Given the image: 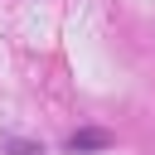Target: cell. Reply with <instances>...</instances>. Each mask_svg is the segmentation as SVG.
Masks as SVG:
<instances>
[{"mask_svg":"<svg viewBox=\"0 0 155 155\" xmlns=\"http://www.w3.org/2000/svg\"><path fill=\"white\" fill-rule=\"evenodd\" d=\"M5 150H10V155H44V145H34V140H19V136H10V140H5Z\"/></svg>","mask_w":155,"mask_h":155,"instance_id":"2","label":"cell"},{"mask_svg":"<svg viewBox=\"0 0 155 155\" xmlns=\"http://www.w3.org/2000/svg\"><path fill=\"white\" fill-rule=\"evenodd\" d=\"M107 145H111L107 131H78V136H68V155H92V150H107Z\"/></svg>","mask_w":155,"mask_h":155,"instance_id":"1","label":"cell"}]
</instances>
